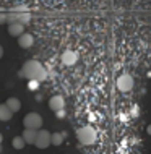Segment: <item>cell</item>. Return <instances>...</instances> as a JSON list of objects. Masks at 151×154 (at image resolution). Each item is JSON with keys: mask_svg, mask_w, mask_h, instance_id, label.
Listing matches in <instances>:
<instances>
[{"mask_svg": "<svg viewBox=\"0 0 151 154\" xmlns=\"http://www.w3.org/2000/svg\"><path fill=\"white\" fill-rule=\"evenodd\" d=\"M20 76L26 78V80H37V81H44L47 78V72L44 70V66L41 62L37 60H28L23 65Z\"/></svg>", "mask_w": 151, "mask_h": 154, "instance_id": "cell-1", "label": "cell"}, {"mask_svg": "<svg viewBox=\"0 0 151 154\" xmlns=\"http://www.w3.org/2000/svg\"><path fill=\"white\" fill-rule=\"evenodd\" d=\"M77 138L81 144H85V146H90V144H94L96 143V138H98V135H96V130L93 127H90V125H86V127H81L77 130Z\"/></svg>", "mask_w": 151, "mask_h": 154, "instance_id": "cell-2", "label": "cell"}, {"mask_svg": "<svg viewBox=\"0 0 151 154\" xmlns=\"http://www.w3.org/2000/svg\"><path fill=\"white\" fill-rule=\"evenodd\" d=\"M23 125H24V128H29V130H41L42 117L37 112H29V114H26V117L23 119Z\"/></svg>", "mask_w": 151, "mask_h": 154, "instance_id": "cell-3", "label": "cell"}, {"mask_svg": "<svg viewBox=\"0 0 151 154\" xmlns=\"http://www.w3.org/2000/svg\"><path fill=\"white\" fill-rule=\"evenodd\" d=\"M34 146L39 148V149H47L50 146V133L47 130H37Z\"/></svg>", "mask_w": 151, "mask_h": 154, "instance_id": "cell-4", "label": "cell"}, {"mask_svg": "<svg viewBox=\"0 0 151 154\" xmlns=\"http://www.w3.org/2000/svg\"><path fill=\"white\" fill-rule=\"evenodd\" d=\"M117 89L122 93H128L133 89V78L130 75H120L117 78Z\"/></svg>", "mask_w": 151, "mask_h": 154, "instance_id": "cell-5", "label": "cell"}, {"mask_svg": "<svg viewBox=\"0 0 151 154\" xmlns=\"http://www.w3.org/2000/svg\"><path fill=\"white\" fill-rule=\"evenodd\" d=\"M49 107H50V110H54V112L65 109V99L62 97V96H58V94L52 96V97L49 99Z\"/></svg>", "mask_w": 151, "mask_h": 154, "instance_id": "cell-6", "label": "cell"}, {"mask_svg": "<svg viewBox=\"0 0 151 154\" xmlns=\"http://www.w3.org/2000/svg\"><path fill=\"white\" fill-rule=\"evenodd\" d=\"M60 59H62V63H64V65L72 66V65H75L78 62V54L73 52V51H65L64 54H62Z\"/></svg>", "mask_w": 151, "mask_h": 154, "instance_id": "cell-7", "label": "cell"}, {"mask_svg": "<svg viewBox=\"0 0 151 154\" xmlns=\"http://www.w3.org/2000/svg\"><path fill=\"white\" fill-rule=\"evenodd\" d=\"M34 44V37H33L29 32H23L21 36H18V45L23 49H29Z\"/></svg>", "mask_w": 151, "mask_h": 154, "instance_id": "cell-8", "label": "cell"}, {"mask_svg": "<svg viewBox=\"0 0 151 154\" xmlns=\"http://www.w3.org/2000/svg\"><path fill=\"white\" fill-rule=\"evenodd\" d=\"M8 32H10L11 36H15V37L21 36L24 32V24H21V23H10L8 24Z\"/></svg>", "mask_w": 151, "mask_h": 154, "instance_id": "cell-9", "label": "cell"}, {"mask_svg": "<svg viewBox=\"0 0 151 154\" xmlns=\"http://www.w3.org/2000/svg\"><path fill=\"white\" fill-rule=\"evenodd\" d=\"M11 117H13V112L5 104H0V122H10Z\"/></svg>", "mask_w": 151, "mask_h": 154, "instance_id": "cell-10", "label": "cell"}, {"mask_svg": "<svg viewBox=\"0 0 151 154\" xmlns=\"http://www.w3.org/2000/svg\"><path fill=\"white\" fill-rule=\"evenodd\" d=\"M5 106H7L11 112H13V114L21 109V102H20V99H18V97H8V99H7V102H5Z\"/></svg>", "mask_w": 151, "mask_h": 154, "instance_id": "cell-11", "label": "cell"}, {"mask_svg": "<svg viewBox=\"0 0 151 154\" xmlns=\"http://www.w3.org/2000/svg\"><path fill=\"white\" fill-rule=\"evenodd\" d=\"M36 133L37 130H29V128H26V130L23 131V140L26 144H34V140H36Z\"/></svg>", "mask_w": 151, "mask_h": 154, "instance_id": "cell-12", "label": "cell"}, {"mask_svg": "<svg viewBox=\"0 0 151 154\" xmlns=\"http://www.w3.org/2000/svg\"><path fill=\"white\" fill-rule=\"evenodd\" d=\"M31 21V13H28L26 10H23V11H18L16 13V23H21V24H26Z\"/></svg>", "mask_w": 151, "mask_h": 154, "instance_id": "cell-13", "label": "cell"}, {"mask_svg": "<svg viewBox=\"0 0 151 154\" xmlns=\"http://www.w3.org/2000/svg\"><path fill=\"white\" fill-rule=\"evenodd\" d=\"M64 138H65V133H50V144L60 146L64 143Z\"/></svg>", "mask_w": 151, "mask_h": 154, "instance_id": "cell-14", "label": "cell"}, {"mask_svg": "<svg viewBox=\"0 0 151 154\" xmlns=\"http://www.w3.org/2000/svg\"><path fill=\"white\" fill-rule=\"evenodd\" d=\"M11 144H13L15 149H23L24 146H26V143H24L23 136H15V138L11 140Z\"/></svg>", "mask_w": 151, "mask_h": 154, "instance_id": "cell-15", "label": "cell"}, {"mask_svg": "<svg viewBox=\"0 0 151 154\" xmlns=\"http://www.w3.org/2000/svg\"><path fill=\"white\" fill-rule=\"evenodd\" d=\"M39 85H41V81H37V80H29L28 88H29V89H37V88H39Z\"/></svg>", "mask_w": 151, "mask_h": 154, "instance_id": "cell-16", "label": "cell"}, {"mask_svg": "<svg viewBox=\"0 0 151 154\" xmlns=\"http://www.w3.org/2000/svg\"><path fill=\"white\" fill-rule=\"evenodd\" d=\"M7 23V13H0V24Z\"/></svg>", "mask_w": 151, "mask_h": 154, "instance_id": "cell-17", "label": "cell"}, {"mask_svg": "<svg viewBox=\"0 0 151 154\" xmlns=\"http://www.w3.org/2000/svg\"><path fill=\"white\" fill-rule=\"evenodd\" d=\"M55 114H57L58 119H64V117H65V110H64V109H62V110H57Z\"/></svg>", "mask_w": 151, "mask_h": 154, "instance_id": "cell-18", "label": "cell"}, {"mask_svg": "<svg viewBox=\"0 0 151 154\" xmlns=\"http://www.w3.org/2000/svg\"><path fill=\"white\" fill-rule=\"evenodd\" d=\"M2 57H3V47L0 45V59H2Z\"/></svg>", "mask_w": 151, "mask_h": 154, "instance_id": "cell-19", "label": "cell"}, {"mask_svg": "<svg viewBox=\"0 0 151 154\" xmlns=\"http://www.w3.org/2000/svg\"><path fill=\"white\" fill-rule=\"evenodd\" d=\"M148 133H149V135H151V125H149V127H148Z\"/></svg>", "mask_w": 151, "mask_h": 154, "instance_id": "cell-20", "label": "cell"}, {"mask_svg": "<svg viewBox=\"0 0 151 154\" xmlns=\"http://www.w3.org/2000/svg\"><path fill=\"white\" fill-rule=\"evenodd\" d=\"M0 144H2V135H0Z\"/></svg>", "mask_w": 151, "mask_h": 154, "instance_id": "cell-21", "label": "cell"}]
</instances>
